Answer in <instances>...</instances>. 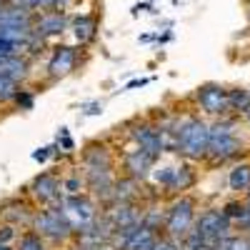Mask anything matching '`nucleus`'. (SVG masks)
Returning a JSON list of instances; mask_svg holds the SVG:
<instances>
[{
  "instance_id": "f257e3e1",
  "label": "nucleus",
  "mask_w": 250,
  "mask_h": 250,
  "mask_svg": "<svg viewBox=\"0 0 250 250\" xmlns=\"http://www.w3.org/2000/svg\"><path fill=\"white\" fill-rule=\"evenodd\" d=\"M243 153V140L238 138L235 120L218 118L210 125V143H208V160L210 163H228Z\"/></svg>"
},
{
  "instance_id": "f03ea898",
  "label": "nucleus",
  "mask_w": 250,
  "mask_h": 250,
  "mask_svg": "<svg viewBox=\"0 0 250 250\" xmlns=\"http://www.w3.org/2000/svg\"><path fill=\"white\" fill-rule=\"evenodd\" d=\"M208 143H210V125L200 118H185L180 120L178 130V153L188 160H203L208 155Z\"/></svg>"
},
{
  "instance_id": "7ed1b4c3",
  "label": "nucleus",
  "mask_w": 250,
  "mask_h": 250,
  "mask_svg": "<svg viewBox=\"0 0 250 250\" xmlns=\"http://www.w3.org/2000/svg\"><path fill=\"white\" fill-rule=\"evenodd\" d=\"M195 225V200L193 198H178L168 213H165V233L168 238L183 240Z\"/></svg>"
},
{
  "instance_id": "20e7f679",
  "label": "nucleus",
  "mask_w": 250,
  "mask_h": 250,
  "mask_svg": "<svg viewBox=\"0 0 250 250\" xmlns=\"http://www.w3.org/2000/svg\"><path fill=\"white\" fill-rule=\"evenodd\" d=\"M193 230L205 240V243H210L213 248H218V243L228 240L233 233V220L228 218L223 210H205L200 213V218L195 220L193 225Z\"/></svg>"
},
{
  "instance_id": "39448f33",
  "label": "nucleus",
  "mask_w": 250,
  "mask_h": 250,
  "mask_svg": "<svg viewBox=\"0 0 250 250\" xmlns=\"http://www.w3.org/2000/svg\"><path fill=\"white\" fill-rule=\"evenodd\" d=\"M33 225H35L38 235H43V238H48V240H68V238L75 233V228L70 225L68 215L62 213L60 205H58V208H48V210H43V213H38L35 220H33Z\"/></svg>"
},
{
  "instance_id": "423d86ee",
  "label": "nucleus",
  "mask_w": 250,
  "mask_h": 250,
  "mask_svg": "<svg viewBox=\"0 0 250 250\" xmlns=\"http://www.w3.org/2000/svg\"><path fill=\"white\" fill-rule=\"evenodd\" d=\"M60 208H62V213L68 215L70 225L75 228V233L88 230V228L98 220L95 205H93V200L85 198V195H70V198H65V200H60Z\"/></svg>"
},
{
  "instance_id": "0eeeda50",
  "label": "nucleus",
  "mask_w": 250,
  "mask_h": 250,
  "mask_svg": "<svg viewBox=\"0 0 250 250\" xmlns=\"http://www.w3.org/2000/svg\"><path fill=\"white\" fill-rule=\"evenodd\" d=\"M198 105L208 113V115H215V118H225L230 113V98H228V90L218 83H205V85L198 88L195 93Z\"/></svg>"
},
{
  "instance_id": "6e6552de",
  "label": "nucleus",
  "mask_w": 250,
  "mask_h": 250,
  "mask_svg": "<svg viewBox=\"0 0 250 250\" xmlns=\"http://www.w3.org/2000/svg\"><path fill=\"white\" fill-rule=\"evenodd\" d=\"M158 240H160L158 230H153L148 225H138V228L113 233V243L118 250H153Z\"/></svg>"
},
{
  "instance_id": "1a4fd4ad",
  "label": "nucleus",
  "mask_w": 250,
  "mask_h": 250,
  "mask_svg": "<svg viewBox=\"0 0 250 250\" xmlns=\"http://www.w3.org/2000/svg\"><path fill=\"white\" fill-rule=\"evenodd\" d=\"M155 180L158 185H163L165 190H188V188L195 185V170L190 168L188 163H180V165H168V168H160L155 173Z\"/></svg>"
},
{
  "instance_id": "9d476101",
  "label": "nucleus",
  "mask_w": 250,
  "mask_h": 250,
  "mask_svg": "<svg viewBox=\"0 0 250 250\" xmlns=\"http://www.w3.org/2000/svg\"><path fill=\"white\" fill-rule=\"evenodd\" d=\"M133 140L138 143V148L150 153L153 158H160L165 153V138L160 133V128H150V125H140L133 130Z\"/></svg>"
},
{
  "instance_id": "9b49d317",
  "label": "nucleus",
  "mask_w": 250,
  "mask_h": 250,
  "mask_svg": "<svg viewBox=\"0 0 250 250\" xmlns=\"http://www.w3.org/2000/svg\"><path fill=\"white\" fill-rule=\"evenodd\" d=\"M155 160H158V158H153L150 153H145V150L135 148V150H130V153H125L123 165H125V170H128V178H133V180H143V178H148V175H150Z\"/></svg>"
},
{
  "instance_id": "f8f14e48",
  "label": "nucleus",
  "mask_w": 250,
  "mask_h": 250,
  "mask_svg": "<svg viewBox=\"0 0 250 250\" xmlns=\"http://www.w3.org/2000/svg\"><path fill=\"white\" fill-rule=\"evenodd\" d=\"M75 62H78V53L68 45H62V48H55L50 62H48V75L53 80H60V78H65L73 68H75Z\"/></svg>"
},
{
  "instance_id": "ddd939ff",
  "label": "nucleus",
  "mask_w": 250,
  "mask_h": 250,
  "mask_svg": "<svg viewBox=\"0 0 250 250\" xmlns=\"http://www.w3.org/2000/svg\"><path fill=\"white\" fill-rule=\"evenodd\" d=\"M30 193L38 203H58L60 200V183L55 175L43 173L30 183Z\"/></svg>"
},
{
  "instance_id": "4468645a",
  "label": "nucleus",
  "mask_w": 250,
  "mask_h": 250,
  "mask_svg": "<svg viewBox=\"0 0 250 250\" xmlns=\"http://www.w3.org/2000/svg\"><path fill=\"white\" fill-rule=\"evenodd\" d=\"M65 28H68V18L62 15V13H58V10H48L43 15H38L35 18V25H33V30H35L38 38L60 35Z\"/></svg>"
},
{
  "instance_id": "2eb2a0df",
  "label": "nucleus",
  "mask_w": 250,
  "mask_h": 250,
  "mask_svg": "<svg viewBox=\"0 0 250 250\" xmlns=\"http://www.w3.org/2000/svg\"><path fill=\"white\" fill-rule=\"evenodd\" d=\"M85 170H113V158L105 145H90L83 155Z\"/></svg>"
},
{
  "instance_id": "dca6fc26",
  "label": "nucleus",
  "mask_w": 250,
  "mask_h": 250,
  "mask_svg": "<svg viewBox=\"0 0 250 250\" xmlns=\"http://www.w3.org/2000/svg\"><path fill=\"white\" fill-rule=\"evenodd\" d=\"M0 75H5V78L20 83V80L28 75V60L20 58V55H15V53L0 55Z\"/></svg>"
},
{
  "instance_id": "f3484780",
  "label": "nucleus",
  "mask_w": 250,
  "mask_h": 250,
  "mask_svg": "<svg viewBox=\"0 0 250 250\" xmlns=\"http://www.w3.org/2000/svg\"><path fill=\"white\" fill-rule=\"evenodd\" d=\"M228 185L230 190H248L250 188V163H238L228 175Z\"/></svg>"
},
{
  "instance_id": "a211bd4d",
  "label": "nucleus",
  "mask_w": 250,
  "mask_h": 250,
  "mask_svg": "<svg viewBox=\"0 0 250 250\" xmlns=\"http://www.w3.org/2000/svg\"><path fill=\"white\" fill-rule=\"evenodd\" d=\"M73 33H75V38L80 40V43H88V40L95 38V20H93L90 15H80V18H75Z\"/></svg>"
},
{
  "instance_id": "6ab92c4d",
  "label": "nucleus",
  "mask_w": 250,
  "mask_h": 250,
  "mask_svg": "<svg viewBox=\"0 0 250 250\" xmlns=\"http://www.w3.org/2000/svg\"><path fill=\"white\" fill-rule=\"evenodd\" d=\"M135 200V180L125 178L113 188V203H133Z\"/></svg>"
},
{
  "instance_id": "aec40b11",
  "label": "nucleus",
  "mask_w": 250,
  "mask_h": 250,
  "mask_svg": "<svg viewBox=\"0 0 250 250\" xmlns=\"http://www.w3.org/2000/svg\"><path fill=\"white\" fill-rule=\"evenodd\" d=\"M228 98H230V110H235V113H245L250 108V90H245V88L228 90Z\"/></svg>"
},
{
  "instance_id": "412c9836",
  "label": "nucleus",
  "mask_w": 250,
  "mask_h": 250,
  "mask_svg": "<svg viewBox=\"0 0 250 250\" xmlns=\"http://www.w3.org/2000/svg\"><path fill=\"white\" fill-rule=\"evenodd\" d=\"M20 93L18 88V80H10L5 75H0V103H8V100H15Z\"/></svg>"
},
{
  "instance_id": "4be33fe9",
  "label": "nucleus",
  "mask_w": 250,
  "mask_h": 250,
  "mask_svg": "<svg viewBox=\"0 0 250 250\" xmlns=\"http://www.w3.org/2000/svg\"><path fill=\"white\" fill-rule=\"evenodd\" d=\"M18 250H45V240L38 233H25V235H20Z\"/></svg>"
},
{
  "instance_id": "5701e85b",
  "label": "nucleus",
  "mask_w": 250,
  "mask_h": 250,
  "mask_svg": "<svg viewBox=\"0 0 250 250\" xmlns=\"http://www.w3.org/2000/svg\"><path fill=\"white\" fill-rule=\"evenodd\" d=\"M228 250H250V235H230L225 240Z\"/></svg>"
},
{
  "instance_id": "b1692460",
  "label": "nucleus",
  "mask_w": 250,
  "mask_h": 250,
  "mask_svg": "<svg viewBox=\"0 0 250 250\" xmlns=\"http://www.w3.org/2000/svg\"><path fill=\"white\" fill-rule=\"evenodd\" d=\"M245 210H248V208H245L243 203H228V205L223 208V213L230 218V220H240V218L245 215Z\"/></svg>"
},
{
  "instance_id": "393cba45",
  "label": "nucleus",
  "mask_w": 250,
  "mask_h": 250,
  "mask_svg": "<svg viewBox=\"0 0 250 250\" xmlns=\"http://www.w3.org/2000/svg\"><path fill=\"white\" fill-rule=\"evenodd\" d=\"M153 250H183V245H180L175 238H160Z\"/></svg>"
},
{
  "instance_id": "a878e982",
  "label": "nucleus",
  "mask_w": 250,
  "mask_h": 250,
  "mask_svg": "<svg viewBox=\"0 0 250 250\" xmlns=\"http://www.w3.org/2000/svg\"><path fill=\"white\" fill-rule=\"evenodd\" d=\"M15 238V228L13 225H0V245H5Z\"/></svg>"
},
{
  "instance_id": "bb28decb",
  "label": "nucleus",
  "mask_w": 250,
  "mask_h": 250,
  "mask_svg": "<svg viewBox=\"0 0 250 250\" xmlns=\"http://www.w3.org/2000/svg\"><path fill=\"white\" fill-rule=\"evenodd\" d=\"M15 103H18L20 108L30 110V108H33V95H30V93H25V90H20V93H18V98H15Z\"/></svg>"
},
{
  "instance_id": "cd10ccee",
  "label": "nucleus",
  "mask_w": 250,
  "mask_h": 250,
  "mask_svg": "<svg viewBox=\"0 0 250 250\" xmlns=\"http://www.w3.org/2000/svg\"><path fill=\"white\" fill-rule=\"evenodd\" d=\"M15 50H18L15 43H10V40H5V38H0V55H10Z\"/></svg>"
},
{
  "instance_id": "c85d7f7f",
  "label": "nucleus",
  "mask_w": 250,
  "mask_h": 250,
  "mask_svg": "<svg viewBox=\"0 0 250 250\" xmlns=\"http://www.w3.org/2000/svg\"><path fill=\"white\" fill-rule=\"evenodd\" d=\"M65 190H68L70 195H78V193H80V180H78V178H70V180L65 183Z\"/></svg>"
},
{
  "instance_id": "c756f323",
  "label": "nucleus",
  "mask_w": 250,
  "mask_h": 250,
  "mask_svg": "<svg viewBox=\"0 0 250 250\" xmlns=\"http://www.w3.org/2000/svg\"><path fill=\"white\" fill-rule=\"evenodd\" d=\"M238 223H240V228H243V230H248V233H250V210H245V215H243Z\"/></svg>"
},
{
  "instance_id": "7c9ffc66",
  "label": "nucleus",
  "mask_w": 250,
  "mask_h": 250,
  "mask_svg": "<svg viewBox=\"0 0 250 250\" xmlns=\"http://www.w3.org/2000/svg\"><path fill=\"white\" fill-rule=\"evenodd\" d=\"M48 155H50V148H40V150H35V153H33V158H35V160H45Z\"/></svg>"
},
{
  "instance_id": "2f4dec72",
  "label": "nucleus",
  "mask_w": 250,
  "mask_h": 250,
  "mask_svg": "<svg viewBox=\"0 0 250 250\" xmlns=\"http://www.w3.org/2000/svg\"><path fill=\"white\" fill-rule=\"evenodd\" d=\"M245 208L250 210V188H248V195H245Z\"/></svg>"
},
{
  "instance_id": "473e14b6",
  "label": "nucleus",
  "mask_w": 250,
  "mask_h": 250,
  "mask_svg": "<svg viewBox=\"0 0 250 250\" xmlns=\"http://www.w3.org/2000/svg\"><path fill=\"white\" fill-rule=\"evenodd\" d=\"M243 118H245V120H248V123H250V108H248V110H245V113H243Z\"/></svg>"
},
{
  "instance_id": "72a5a7b5",
  "label": "nucleus",
  "mask_w": 250,
  "mask_h": 250,
  "mask_svg": "<svg viewBox=\"0 0 250 250\" xmlns=\"http://www.w3.org/2000/svg\"><path fill=\"white\" fill-rule=\"evenodd\" d=\"M0 250H10V248H8V245H0Z\"/></svg>"
},
{
  "instance_id": "f704fd0d",
  "label": "nucleus",
  "mask_w": 250,
  "mask_h": 250,
  "mask_svg": "<svg viewBox=\"0 0 250 250\" xmlns=\"http://www.w3.org/2000/svg\"><path fill=\"white\" fill-rule=\"evenodd\" d=\"M0 3H5V0H0Z\"/></svg>"
},
{
  "instance_id": "c9c22d12",
  "label": "nucleus",
  "mask_w": 250,
  "mask_h": 250,
  "mask_svg": "<svg viewBox=\"0 0 250 250\" xmlns=\"http://www.w3.org/2000/svg\"><path fill=\"white\" fill-rule=\"evenodd\" d=\"M248 3H250V0H248Z\"/></svg>"
}]
</instances>
